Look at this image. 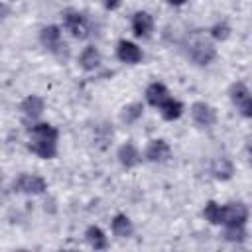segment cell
Segmentation results:
<instances>
[{
    "label": "cell",
    "mask_w": 252,
    "mask_h": 252,
    "mask_svg": "<svg viewBox=\"0 0 252 252\" xmlns=\"http://www.w3.org/2000/svg\"><path fill=\"white\" fill-rule=\"evenodd\" d=\"M183 55L193 67H209L219 57V49L209 35L195 32L183 41Z\"/></svg>",
    "instance_id": "cell-1"
},
{
    "label": "cell",
    "mask_w": 252,
    "mask_h": 252,
    "mask_svg": "<svg viewBox=\"0 0 252 252\" xmlns=\"http://www.w3.org/2000/svg\"><path fill=\"white\" fill-rule=\"evenodd\" d=\"M59 20H61L59 24L65 30V33L71 39H75V41H87L93 35V22H91V18H89L87 12H83L79 8L69 6V8L61 10Z\"/></svg>",
    "instance_id": "cell-2"
},
{
    "label": "cell",
    "mask_w": 252,
    "mask_h": 252,
    "mask_svg": "<svg viewBox=\"0 0 252 252\" xmlns=\"http://www.w3.org/2000/svg\"><path fill=\"white\" fill-rule=\"evenodd\" d=\"M37 41L39 45L53 57L65 61L69 57V43L65 39V30L61 24H45L37 32Z\"/></svg>",
    "instance_id": "cell-3"
},
{
    "label": "cell",
    "mask_w": 252,
    "mask_h": 252,
    "mask_svg": "<svg viewBox=\"0 0 252 252\" xmlns=\"http://www.w3.org/2000/svg\"><path fill=\"white\" fill-rule=\"evenodd\" d=\"M12 193L16 195H26V197H41L47 193L49 183L43 175L39 173H30V171H22L18 175H14L12 183H10Z\"/></svg>",
    "instance_id": "cell-4"
},
{
    "label": "cell",
    "mask_w": 252,
    "mask_h": 252,
    "mask_svg": "<svg viewBox=\"0 0 252 252\" xmlns=\"http://www.w3.org/2000/svg\"><path fill=\"white\" fill-rule=\"evenodd\" d=\"M189 118H191L193 126H195L197 130H203V132L213 130V128L217 126V122H219L217 108H215L211 102L203 100V98L193 100V102L189 104Z\"/></svg>",
    "instance_id": "cell-5"
},
{
    "label": "cell",
    "mask_w": 252,
    "mask_h": 252,
    "mask_svg": "<svg viewBox=\"0 0 252 252\" xmlns=\"http://www.w3.org/2000/svg\"><path fill=\"white\" fill-rule=\"evenodd\" d=\"M144 161L154 165H165L173 159V148L165 138H150L144 146Z\"/></svg>",
    "instance_id": "cell-6"
},
{
    "label": "cell",
    "mask_w": 252,
    "mask_h": 252,
    "mask_svg": "<svg viewBox=\"0 0 252 252\" xmlns=\"http://www.w3.org/2000/svg\"><path fill=\"white\" fill-rule=\"evenodd\" d=\"M114 57L116 61H120L122 65H128V67H136L144 61L146 53L142 49V45L130 37H120L114 45Z\"/></svg>",
    "instance_id": "cell-7"
},
{
    "label": "cell",
    "mask_w": 252,
    "mask_h": 252,
    "mask_svg": "<svg viewBox=\"0 0 252 252\" xmlns=\"http://www.w3.org/2000/svg\"><path fill=\"white\" fill-rule=\"evenodd\" d=\"M45 108H47V102H45V98H43L41 94H37V93L26 94V96L20 98V102H18V114H20V118H22L24 124L41 120Z\"/></svg>",
    "instance_id": "cell-8"
},
{
    "label": "cell",
    "mask_w": 252,
    "mask_h": 252,
    "mask_svg": "<svg viewBox=\"0 0 252 252\" xmlns=\"http://www.w3.org/2000/svg\"><path fill=\"white\" fill-rule=\"evenodd\" d=\"M130 32L140 41L152 39L154 33H156V18H154V14L148 12V10H136L130 16Z\"/></svg>",
    "instance_id": "cell-9"
},
{
    "label": "cell",
    "mask_w": 252,
    "mask_h": 252,
    "mask_svg": "<svg viewBox=\"0 0 252 252\" xmlns=\"http://www.w3.org/2000/svg\"><path fill=\"white\" fill-rule=\"evenodd\" d=\"M116 161L122 169L126 171H132L136 169L142 161H144V152L140 150V146L134 142V140H124L122 144H118L116 148Z\"/></svg>",
    "instance_id": "cell-10"
},
{
    "label": "cell",
    "mask_w": 252,
    "mask_h": 252,
    "mask_svg": "<svg viewBox=\"0 0 252 252\" xmlns=\"http://www.w3.org/2000/svg\"><path fill=\"white\" fill-rule=\"evenodd\" d=\"M248 220H250V209L244 201L222 203V226H248Z\"/></svg>",
    "instance_id": "cell-11"
},
{
    "label": "cell",
    "mask_w": 252,
    "mask_h": 252,
    "mask_svg": "<svg viewBox=\"0 0 252 252\" xmlns=\"http://www.w3.org/2000/svg\"><path fill=\"white\" fill-rule=\"evenodd\" d=\"M26 148L32 156L37 159L49 161L59 156V140H47V138H26Z\"/></svg>",
    "instance_id": "cell-12"
},
{
    "label": "cell",
    "mask_w": 252,
    "mask_h": 252,
    "mask_svg": "<svg viewBox=\"0 0 252 252\" xmlns=\"http://www.w3.org/2000/svg\"><path fill=\"white\" fill-rule=\"evenodd\" d=\"M77 67L83 73H96L102 67V53L94 43H87L77 55Z\"/></svg>",
    "instance_id": "cell-13"
},
{
    "label": "cell",
    "mask_w": 252,
    "mask_h": 252,
    "mask_svg": "<svg viewBox=\"0 0 252 252\" xmlns=\"http://www.w3.org/2000/svg\"><path fill=\"white\" fill-rule=\"evenodd\" d=\"M108 228H110V234H112L114 238H118V240H128V238H132L134 232H136L134 220H132L126 213H122V211H118V213H114V215L110 217Z\"/></svg>",
    "instance_id": "cell-14"
},
{
    "label": "cell",
    "mask_w": 252,
    "mask_h": 252,
    "mask_svg": "<svg viewBox=\"0 0 252 252\" xmlns=\"http://www.w3.org/2000/svg\"><path fill=\"white\" fill-rule=\"evenodd\" d=\"M209 173H211V177H213L215 181H219V183L230 181V179L234 177V173H236V167H234L232 158H228V156H217V158L211 161V165H209Z\"/></svg>",
    "instance_id": "cell-15"
},
{
    "label": "cell",
    "mask_w": 252,
    "mask_h": 252,
    "mask_svg": "<svg viewBox=\"0 0 252 252\" xmlns=\"http://www.w3.org/2000/svg\"><path fill=\"white\" fill-rule=\"evenodd\" d=\"M169 96H171L169 87H167L163 81H159V79L150 81V83L146 85V89H144V102H146L148 106L156 108V110H158V106H159L165 98H169Z\"/></svg>",
    "instance_id": "cell-16"
},
{
    "label": "cell",
    "mask_w": 252,
    "mask_h": 252,
    "mask_svg": "<svg viewBox=\"0 0 252 252\" xmlns=\"http://www.w3.org/2000/svg\"><path fill=\"white\" fill-rule=\"evenodd\" d=\"M83 238L87 242V246L94 252H100V250H108L110 246V240H108V232L100 226V224H89L83 232Z\"/></svg>",
    "instance_id": "cell-17"
},
{
    "label": "cell",
    "mask_w": 252,
    "mask_h": 252,
    "mask_svg": "<svg viewBox=\"0 0 252 252\" xmlns=\"http://www.w3.org/2000/svg\"><path fill=\"white\" fill-rule=\"evenodd\" d=\"M185 112H187L185 102H183L181 98L173 96V94H171L169 98H165V100L158 106V114H159V118L165 120V122H177Z\"/></svg>",
    "instance_id": "cell-18"
},
{
    "label": "cell",
    "mask_w": 252,
    "mask_h": 252,
    "mask_svg": "<svg viewBox=\"0 0 252 252\" xmlns=\"http://www.w3.org/2000/svg\"><path fill=\"white\" fill-rule=\"evenodd\" d=\"M146 102L144 100H132V102H126L120 110H118V118L124 126H134L138 124L142 118H144V112H146Z\"/></svg>",
    "instance_id": "cell-19"
},
{
    "label": "cell",
    "mask_w": 252,
    "mask_h": 252,
    "mask_svg": "<svg viewBox=\"0 0 252 252\" xmlns=\"http://www.w3.org/2000/svg\"><path fill=\"white\" fill-rule=\"evenodd\" d=\"M26 138H47V140H59V130L49 120H35L26 124Z\"/></svg>",
    "instance_id": "cell-20"
},
{
    "label": "cell",
    "mask_w": 252,
    "mask_h": 252,
    "mask_svg": "<svg viewBox=\"0 0 252 252\" xmlns=\"http://www.w3.org/2000/svg\"><path fill=\"white\" fill-rule=\"evenodd\" d=\"M114 140V130L108 122H100L93 128V146L98 150H108Z\"/></svg>",
    "instance_id": "cell-21"
},
{
    "label": "cell",
    "mask_w": 252,
    "mask_h": 252,
    "mask_svg": "<svg viewBox=\"0 0 252 252\" xmlns=\"http://www.w3.org/2000/svg\"><path fill=\"white\" fill-rule=\"evenodd\" d=\"M201 217L211 226H222V203H219L217 199L205 201L201 209Z\"/></svg>",
    "instance_id": "cell-22"
},
{
    "label": "cell",
    "mask_w": 252,
    "mask_h": 252,
    "mask_svg": "<svg viewBox=\"0 0 252 252\" xmlns=\"http://www.w3.org/2000/svg\"><path fill=\"white\" fill-rule=\"evenodd\" d=\"M207 35H209L215 43H224V41H228V39L232 37V26H230L228 20L220 18V20H217V22H213V24L209 26Z\"/></svg>",
    "instance_id": "cell-23"
},
{
    "label": "cell",
    "mask_w": 252,
    "mask_h": 252,
    "mask_svg": "<svg viewBox=\"0 0 252 252\" xmlns=\"http://www.w3.org/2000/svg\"><path fill=\"white\" fill-rule=\"evenodd\" d=\"M226 94H228V100H230V104L234 106V108H238L250 94H252V91H250V87L244 83V81H234V83H230L228 85V89H226Z\"/></svg>",
    "instance_id": "cell-24"
},
{
    "label": "cell",
    "mask_w": 252,
    "mask_h": 252,
    "mask_svg": "<svg viewBox=\"0 0 252 252\" xmlns=\"http://www.w3.org/2000/svg\"><path fill=\"white\" fill-rule=\"evenodd\" d=\"M220 236L224 242L240 246L248 240V226H222Z\"/></svg>",
    "instance_id": "cell-25"
},
{
    "label": "cell",
    "mask_w": 252,
    "mask_h": 252,
    "mask_svg": "<svg viewBox=\"0 0 252 252\" xmlns=\"http://www.w3.org/2000/svg\"><path fill=\"white\" fill-rule=\"evenodd\" d=\"M236 110H238V114H240L242 118L252 120V94H250V96H248V98H246V100H244Z\"/></svg>",
    "instance_id": "cell-26"
},
{
    "label": "cell",
    "mask_w": 252,
    "mask_h": 252,
    "mask_svg": "<svg viewBox=\"0 0 252 252\" xmlns=\"http://www.w3.org/2000/svg\"><path fill=\"white\" fill-rule=\"evenodd\" d=\"M100 4H102V8H104L106 12H116V10L122 8L124 0H100Z\"/></svg>",
    "instance_id": "cell-27"
},
{
    "label": "cell",
    "mask_w": 252,
    "mask_h": 252,
    "mask_svg": "<svg viewBox=\"0 0 252 252\" xmlns=\"http://www.w3.org/2000/svg\"><path fill=\"white\" fill-rule=\"evenodd\" d=\"M167 6H171V8H183L185 4H189L191 0H163Z\"/></svg>",
    "instance_id": "cell-28"
},
{
    "label": "cell",
    "mask_w": 252,
    "mask_h": 252,
    "mask_svg": "<svg viewBox=\"0 0 252 252\" xmlns=\"http://www.w3.org/2000/svg\"><path fill=\"white\" fill-rule=\"evenodd\" d=\"M244 156H246V161H248V165L252 167V140L246 144V148H244Z\"/></svg>",
    "instance_id": "cell-29"
}]
</instances>
